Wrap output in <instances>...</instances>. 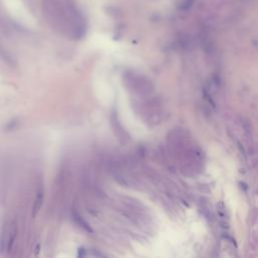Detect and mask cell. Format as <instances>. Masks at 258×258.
Listing matches in <instances>:
<instances>
[{"label": "cell", "mask_w": 258, "mask_h": 258, "mask_svg": "<svg viewBox=\"0 0 258 258\" xmlns=\"http://www.w3.org/2000/svg\"><path fill=\"white\" fill-rule=\"evenodd\" d=\"M194 1H195V0H184V1L181 2V4H180V8H181L183 10L189 9V8L192 7Z\"/></svg>", "instance_id": "6da1fadb"}]
</instances>
